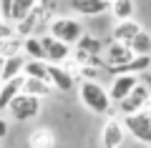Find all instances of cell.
I'll return each mask as SVG.
<instances>
[{
  "instance_id": "cell-19",
  "label": "cell",
  "mask_w": 151,
  "mask_h": 148,
  "mask_svg": "<svg viewBox=\"0 0 151 148\" xmlns=\"http://www.w3.org/2000/svg\"><path fill=\"white\" fill-rule=\"evenodd\" d=\"M20 50H25V35H15L10 40H3L0 43V58H15L20 55Z\"/></svg>"
},
{
  "instance_id": "cell-21",
  "label": "cell",
  "mask_w": 151,
  "mask_h": 148,
  "mask_svg": "<svg viewBox=\"0 0 151 148\" xmlns=\"http://www.w3.org/2000/svg\"><path fill=\"white\" fill-rule=\"evenodd\" d=\"M25 75L28 78L50 80V63H45V60H28L25 63Z\"/></svg>"
},
{
  "instance_id": "cell-12",
  "label": "cell",
  "mask_w": 151,
  "mask_h": 148,
  "mask_svg": "<svg viewBox=\"0 0 151 148\" xmlns=\"http://www.w3.org/2000/svg\"><path fill=\"white\" fill-rule=\"evenodd\" d=\"M144 30L141 28V23L136 20H124V23H116L111 30V40L113 43H124V45H131L134 43V38L139 35V33Z\"/></svg>"
},
{
  "instance_id": "cell-14",
  "label": "cell",
  "mask_w": 151,
  "mask_h": 148,
  "mask_svg": "<svg viewBox=\"0 0 151 148\" xmlns=\"http://www.w3.org/2000/svg\"><path fill=\"white\" fill-rule=\"evenodd\" d=\"M70 8L78 15L93 18V15H101V13L111 10V3H106V0H70Z\"/></svg>"
},
{
  "instance_id": "cell-16",
  "label": "cell",
  "mask_w": 151,
  "mask_h": 148,
  "mask_svg": "<svg viewBox=\"0 0 151 148\" xmlns=\"http://www.w3.org/2000/svg\"><path fill=\"white\" fill-rule=\"evenodd\" d=\"M25 58L28 60H45L48 63V53H45V45H43V40H40V35H30V38H25Z\"/></svg>"
},
{
  "instance_id": "cell-17",
  "label": "cell",
  "mask_w": 151,
  "mask_h": 148,
  "mask_svg": "<svg viewBox=\"0 0 151 148\" xmlns=\"http://www.w3.org/2000/svg\"><path fill=\"white\" fill-rule=\"evenodd\" d=\"M134 13H136V3L134 0H113L111 3V15L116 18V23L134 20Z\"/></svg>"
},
{
  "instance_id": "cell-1",
  "label": "cell",
  "mask_w": 151,
  "mask_h": 148,
  "mask_svg": "<svg viewBox=\"0 0 151 148\" xmlns=\"http://www.w3.org/2000/svg\"><path fill=\"white\" fill-rule=\"evenodd\" d=\"M78 101L91 113H98V116H106L113 106L111 93H108V88L101 80H81V85H78Z\"/></svg>"
},
{
  "instance_id": "cell-8",
  "label": "cell",
  "mask_w": 151,
  "mask_h": 148,
  "mask_svg": "<svg viewBox=\"0 0 151 148\" xmlns=\"http://www.w3.org/2000/svg\"><path fill=\"white\" fill-rule=\"evenodd\" d=\"M149 103H151V93L139 80V85L134 88V93H131L124 103H119V111L124 113V116H134V113H144L146 108H149Z\"/></svg>"
},
{
  "instance_id": "cell-28",
  "label": "cell",
  "mask_w": 151,
  "mask_h": 148,
  "mask_svg": "<svg viewBox=\"0 0 151 148\" xmlns=\"http://www.w3.org/2000/svg\"><path fill=\"white\" fill-rule=\"evenodd\" d=\"M106 3H113V0H106Z\"/></svg>"
},
{
  "instance_id": "cell-3",
  "label": "cell",
  "mask_w": 151,
  "mask_h": 148,
  "mask_svg": "<svg viewBox=\"0 0 151 148\" xmlns=\"http://www.w3.org/2000/svg\"><path fill=\"white\" fill-rule=\"evenodd\" d=\"M5 113L18 123L33 121V118H38V113H40V98H35V95H30V93H20L15 101L10 103V108H8Z\"/></svg>"
},
{
  "instance_id": "cell-27",
  "label": "cell",
  "mask_w": 151,
  "mask_h": 148,
  "mask_svg": "<svg viewBox=\"0 0 151 148\" xmlns=\"http://www.w3.org/2000/svg\"><path fill=\"white\" fill-rule=\"evenodd\" d=\"M8 133V121H0V138H5Z\"/></svg>"
},
{
  "instance_id": "cell-25",
  "label": "cell",
  "mask_w": 151,
  "mask_h": 148,
  "mask_svg": "<svg viewBox=\"0 0 151 148\" xmlns=\"http://www.w3.org/2000/svg\"><path fill=\"white\" fill-rule=\"evenodd\" d=\"M13 8H15V0H0V15H3V23H13Z\"/></svg>"
},
{
  "instance_id": "cell-10",
  "label": "cell",
  "mask_w": 151,
  "mask_h": 148,
  "mask_svg": "<svg viewBox=\"0 0 151 148\" xmlns=\"http://www.w3.org/2000/svg\"><path fill=\"white\" fill-rule=\"evenodd\" d=\"M50 83H53L55 90L68 93V90L76 88L78 78H76V73L68 68V65H55V63H50Z\"/></svg>"
},
{
  "instance_id": "cell-2",
  "label": "cell",
  "mask_w": 151,
  "mask_h": 148,
  "mask_svg": "<svg viewBox=\"0 0 151 148\" xmlns=\"http://www.w3.org/2000/svg\"><path fill=\"white\" fill-rule=\"evenodd\" d=\"M48 33L53 38H58V40L68 43V45H78V40L86 35L81 20L65 18V15H55V20H50V25H48Z\"/></svg>"
},
{
  "instance_id": "cell-18",
  "label": "cell",
  "mask_w": 151,
  "mask_h": 148,
  "mask_svg": "<svg viewBox=\"0 0 151 148\" xmlns=\"http://www.w3.org/2000/svg\"><path fill=\"white\" fill-rule=\"evenodd\" d=\"M28 78V75H25ZM53 83L50 80H40V78H28V83H25V93H30V95H35V98H48L50 93H53Z\"/></svg>"
},
{
  "instance_id": "cell-6",
  "label": "cell",
  "mask_w": 151,
  "mask_h": 148,
  "mask_svg": "<svg viewBox=\"0 0 151 148\" xmlns=\"http://www.w3.org/2000/svg\"><path fill=\"white\" fill-rule=\"evenodd\" d=\"M139 85V75L134 73H121V75H113L108 80V93H111V101L119 106L134 93V88Z\"/></svg>"
},
{
  "instance_id": "cell-13",
  "label": "cell",
  "mask_w": 151,
  "mask_h": 148,
  "mask_svg": "<svg viewBox=\"0 0 151 148\" xmlns=\"http://www.w3.org/2000/svg\"><path fill=\"white\" fill-rule=\"evenodd\" d=\"M25 55H15V58H5L0 63V83H8V80L18 78V75H25Z\"/></svg>"
},
{
  "instance_id": "cell-9",
  "label": "cell",
  "mask_w": 151,
  "mask_h": 148,
  "mask_svg": "<svg viewBox=\"0 0 151 148\" xmlns=\"http://www.w3.org/2000/svg\"><path fill=\"white\" fill-rule=\"evenodd\" d=\"M40 40H43V45H45V53H48V63L65 65V63L70 60L73 50H70L68 43H63V40H58V38H53L50 33H43V35H40Z\"/></svg>"
},
{
  "instance_id": "cell-4",
  "label": "cell",
  "mask_w": 151,
  "mask_h": 148,
  "mask_svg": "<svg viewBox=\"0 0 151 148\" xmlns=\"http://www.w3.org/2000/svg\"><path fill=\"white\" fill-rule=\"evenodd\" d=\"M136 58V53L131 50V45H124V43H111V45L106 48V70L111 75H116L121 68H126V65L131 63V60Z\"/></svg>"
},
{
  "instance_id": "cell-5",
  "label": "cell",
  "mask_w": 151,
  "mask_h": 148,
  "mask_svg": "<svg viewBox=\"0 0 151 148\" xmlns=\"http://www.w3.org/2000/svg\"><path fill=\"white\" fill-rule=\"evenodd\" d=\"M124 126L129 131L131 138H136L139 143L151 146V116L149 113H134V116H124Z\"/></svg>"
},
{
  "instance_id": "cell-7",
  "label": "cell",
  "mask_w": 151,
  "mask_h": 148,
  "mask_svg": "<svg viewBox=\"0 0 151 148\" xmlns=\"http://www.w3.org/2000/svg\"><path fill=\"white\" fill-rule=\"evenodd\" d=\"M126 136H129V131H126L124 121L108 118L106 126H103V131H101V146L103 148H124Z\"/></svg>"
},
{
  "instance_id": "cell-26",
  "label": "cell",
  "mask_w": 151,
  "mask_h": 148,
  "mask_svg": "<svg viewBox=\"0 0 151 148\" xmlns=\"http://www.w3.org/2000/svg\"><path fill=\"white\" fill-rule=\"evenodd\" d=\"M139 80H141V83H144V85H146V88H149V93H151V70H146V73H144V75H141V78H139Z\"/></svg>"
},
{
  "instance_id": "cell-20",
  "label": "cell",
  "mask_w": 151,
  "mask_h": 148,
  "mask_svg": "<svg viewBox=\"0 0 151 148\" xmlns=\"http://www.w3.org/2000/svg\"><path fill=\"white\" fill-rule=\"evenodd\" d=\"M38 5H40V0H15V8H13V23L20 25L23 20H28V15H30Z\"/></svg>"
},
{
  "instance_id": "cell-24",
  "label": "cell",
  "mask_w": 151,
  "mask_h": 148,
  "mask_svg": "<svg viewBox=\"0 0 151 148\" xmlns=\"http://www.w3.org/2000/svg\"><path fill=\"white\" fill-rule=\"evenodd\" d=\"M20 35V30H18L15 23H0V43L3 40H10V38Z\"/></svg>"
},
{
  "instance_id": "cell-11",
  "label": "cell",
  "mask_w": 151,
  "mask_h": 148,
  "mask_svg": "<svg viewBox=\"0 0 151 148\" xmlns=\"http://www.w3.org/2000/svg\"><path fill=\"white\" fill-rule=\"evenodd\" d=\"M25 83H28L25 75H18V78L8 80V83H0V111H8L18 95L25 93Z\"/></svg>"
},
{
  "instance_id": "cell-22",
  "label": "cell",
  "mask_w": 151,
  "mask_h": 148,
  "mask_svg": "<svg viewBox=\"0 0 151 148\" xmlns=\"http://www.w3.org/2000/svg\"><path fill=\"white\" fill-rule=\"evenodd\" d=\"M76 50H81V53H88V55H101L103 50V43L98 40L96 35H83L81 40H78V45H76Z\"/></svg>"
},
{
  "instance_id": "cell-15",
  "label": "cell",
  "mask_w": 151,
  "mask_h": 148,
  "mask_svg": "<svg viewBox=\"0 0 151 148\" xmlns=\"http://www.w3.org/2000/svg\"><path fill=\"white\" fill-rule=\"evenodd\" d=\"M58 138H55V131L48 126H40V128H33L30 136H28V146L30 148H55Z\"/></svg>"
},
{
  "instance_id": "cell-23",
  "label": "cell",
  "mask_w": 151,
  "mask_h": 148,
  "mask_svg": "<svg viewBox=\"0 0 151 148\" xmlns=\"http://www.w3.org/2000/svg\"><path fill=\"white\" fill-rule=\"evenodd\" d=\"M131 50H134L136 55H151V35L146 30H141L139 35L134 38V43H131Z\"/></svg>"
}]
</instances>
